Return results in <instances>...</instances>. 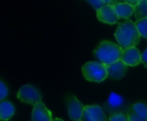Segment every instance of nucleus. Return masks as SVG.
<instances>
[{
	"instance_id": "11",
	"label": "nucleus",
	"mask_w": 147,
	"mask_h": 121,
	"mask_svg": "<svg viewBox=\"0 0 147 121\" xmlns=\"http://www.w3.org/2000/svg\"><path fill=\"white\" fill-rule=\"evenodd\" d=\"M107 70L108 74L110 77L114 79H120L126 75L127 71V65L121 59H120L119 61L108 65Z\"/></svg>"
},
{
	"instance_id": "13",
	"label": "nucleus",
	"mask_w": 147,
	"mask_h": 121,
	"mask_svg": "<svg viewBox=\"0 0 147 121\" xmlns=\"http://www.w3.org/2000/svg\"><path fill=\"white\" fill-rule=\"evenodd\" d=\"M113 6L119 18H125L128 20V18L134 14V7L126 2L117 1V3Z\"/></svg>"
},
{
	"instance_id": "14",
	"label": "nucleus",
	"mask_w": 147,
	"mask_h": 121,
	"mask_svg": "<svg viewBox=\"0 0 147 121\" xmlns=\"http://www.w3.org/2000/svg\"><path fill=\"white\" fill-rule=\"evenodd\" d=\"M15 114L14 105L8 102L3 101L0 102V119L1 120H9Z\"/></svg>"
},
{
	"instance_id": "22",
	"label": "nucleus",
	"mask_w": 147,
	"mask_h": 121,
	"mask_svg": "<svg viewBox=\"0 0 147 121\" xmlns=\"http://www.w3.org/2000/svg\"><path fill=\"white\" fill-rule=\"evenodd\" d=\"M52 121H64V120H62L61 119H59V118H56V119H53V120Z\"/></svg>"
},
{
	"instance_id": "10",
	"label": "nucleus",
	"mask_w": 147,
	"mask_h": 121,
	"mask_svg": "<svg viewBox=\"0 0 147 121\" xmlns=\"http://www.w3.org/2000/svg\"><path fill=\"white\" fill-rule=\"evenodd\" d=\"M32 121H52L51 111L42 103L40 102L34 106L32 111Z\"/></svg>"
},
{
	"instance_id": "16",
	"label": "nucleus",
	"mask_w": 147,
	"mask_h": 121,
	"mask_svg": "<svg viewBox=\"0 0 147 121\" xmlns=\"http://www.w3.org/2000/svg\"><path fill=\"white\" fill-rule=\"evenodd\" d=\"M135 25L140 36L147 38V18L136 21Z\"/></svg>"
},
{
	"instance_id": "1",
	"label": "nucleus",
	"mask_w": 147,
	"mask_h": 121,
	"mask_svg": "<svg viewBox=\"0 0 147 121\" xmlns=\"http://www.w3.org/2000/svg\"><path fill=\"white\" fill-rule=\"evenodd\" d=\"M115 37L123 49L135 46L139 44L140 40V34L136 25L131 20L119 23L115 33Z\"/></svg>"
},
{
	"instance_id": "17",
	"label": "nucleus",
	"mask_w": 147,
	"mask_h": 121,
	"mask_svg": "<svg viewBox=\"0 0 147 121\" xmlns=\"http://www.w3.org/2000/svg\"><path fill=\"white\" fill-rule=\"evenodd\" d=\"M109 121H129V118L127 114L122 112H119L111 114Z\"/></svg>"
},
{
	"instance_id": "7",
	"label": "nucleus",
	"mask_w": 147,
	"mask_h": 121,
	"mask_svg": "<svg viewBox=\"0 0 147 121\" xmlns=\"http://www.w3.org/2000/svg\"><path fill=\"white\" fill-rule=\"evenodd\" d=\"M121 60L127 66H137L142 63V53L136 46L126 48L123 51Z\"/></svg>"
},
{
	"instance_id": "21",
	"label": "nucleus",
	"mask_w": 147,
	"mask_h": 121,
	"mask_svg": "<svg viewBox=\"0 0 147 121\" xmlns=\"http://www.w3.org/2000/svg\"><path fill=\"white\" fill-rule=\"evenodd\" d=\"M139 2H140V0H136V1H126V3H127L128 4H130V5H132V6H134V7H135L138 3H139Z\"/></svg>"
},
{
	"instance_id": "20",
	"label": "nucleus",
	"mask_w": 147,
	"mask_h": 121,
	"mask_svg": "<svg viewBox=\"0 0 147 121\" xmlns=\"http://www.w3.org/2000/svg\"><path fill=\"white\" fill-rule=\"evenodd\" d=\"M142 64L147 68V48L142 53Z\"/></svg>"
},
{
	"instance_id": "9",
	"label": "nucleus",
	"mask_w": 147,
	"mask_h": 121,
	"mask_svg": "<svg viewBox=\"0 0 147 121\" xmlns=\"http://www.w3.org/2000/svg\"><path fill=\"white\" fill-rule=\"evenodd\" d=\"M129 121H147V105L142 102L134 103L128 111Z\"/></svg>"
},
{
	"instance_id": "5",
	"label": "nucleus",
	"mask_w": 147,
	"mask_h": 121,
	"mask_svg": "<svg viewBox=\"0 0 147 121\" xmlns=\"http://www.w3.org/2000/svg\"><path fill=\"white\" fill-rule=\"evenodd\" d=\"M84 107L76 96H71L67 100V114L73 121L81 120L84 115Z\"/></svg>"
},
{
	"instance_id": "19",
	"label": "nucleus",
	"mask_w": 147,
	"mask_h": 121,
	"mask_svg": "<svg viewBox=\"0 0 147 121\" xmlns=\"http://www.w3.org/2000/svg\"><path fill=\"white\" fill-rule=\"evenodd\" d=\"M7 95H8V89L4 85L3 82L1 81L0 82V100H1V102L3 101V99L7 96Z\"/></svg>"
},
{
	"instance_id": "6",
	"label": "nucleus",
	"mask_w": 147,
	"mask_h": 121,
	"mask_svg": "<svg viewBox=\"0 0 147 121\" xmlns=\"http://www.w3.org/2000/svg\"><path fill=\"white\" fill-rule=\"evenodd\" d=\"M96 16L100 22L108 24H115L120 19L114 9V6L109 4H105L102 8L96 10Z\"/></svg>"
},
{
	"instance_id": "12",
	"label": "nucleus",
	"mask_w": 147,
	"mask_h": 121,
	"mask_svg": "<svg viewBox=\"0 0 147 121\" xmlns=\"http://www.w3.org/2000/svg\"><path fill=\"white\" fill-rule=\"evenodd\" d=\"M124 104V99L121 95H120L119 94H116V93H114L112 92L107 102H106V108L108 109V111L110 113L111 112V114H115L117 113L116 110L117 109H120Z\"/></svg>"
},
{
	"instance_id": "3",
	"label": "nucleus",
	"mask_w": 147,
	"mask_h": 121,
	"mask_svg": "<svg viewBox=\"0 0 147 121\" xmlns=\"http://www.w3.org/2000/svg\"><path fill=\"white\" fill-rule=\"evenodd\" d=\"M82 73L87 81L94 83H101L109 77L107 65L96 61L85 63L82 66Z\"/></svg>"
},
{
	"instance_id": "15",
	"label": "nucleus",
	"mask_w": 147,
	"mask_h": 121,
	"mask_svg": "<svg viewBox=\"0 0 147 121\" xmlns=\"http://www.w3.org/2000/svg\"><path fill=\"white\" fill-rule=\"evenodd\" d=\"M134 15L137 21L147 18V1L140 0L134 7Z\"/></svg>"
},
{
	"instance_id": "2",
	"label": "nucleus",
	"mask_w": 147,
	"mask_h": 121,
	"mask_svg": "<svg viewBox=\"0 0 147 121\" xmlns=\"http://www.w3.org/2000/svg\"><path fill=\"white\" fill-rule=\"evenodd\" d=\"M123 51L121 46L112 41L103 40L95 49L94 54L99 62L108 66L121 59Z\"/></svg>"
},
{
	"instance_id": "4",
	"label": "nucleus",
	"mask_w": 147,
	"mask_h": 121,
	"mask_svg": "<svg viewBox=\"0 0 147 121\" xmlns=\"http://www.w3.org/2000/svg\"><path fill=\"white\" fill-rule=\"evenodd\" d=\"M17 98L27 104L35 106L41 102V95L39 90L32 85L25 84L17 92Z\"/></svg>"
},
{
	"instance_id": "8",
	"label": "nucleus",
	"mask_w": 147,
	"mask_h": 121,
	"mask_svg": "<svg viewBox=\"0 0 147 121\" xmlns=\"http://www.w3.org/2000/svg\"><path fill=\"white\" fill-rule=\"evenodd\" d=\"M83 121H107L103 110L99 106H85Z\"/></svg>"
},
{
	"instance_id": "18",
	"label": "nucleus",
	"mask_w": 147,
	"mask_h": 121,
	"mask_svg": "<svg viewBox=\"0 0 147 121\" xmlns=\"http://www.w3.org/2000/svg\"><path fill=\"white\" fill-rule=\"evenodd\" d=\"M88 3H89L90 4H91L92 7H93L95 9H96V10L100 9L101 8H102V7L106 4V3H105V1H101V0H93V1L89 0Z\"/></svg>"
},
{
	"instance_id": "23",
	"label": "nucleus",
	"mask_w": 147,
	"mask_h": 121,
	"mask_svg": "<svg viewBox=\"0 0 147 121\" xmlns=\"http://www.w3.org/2000/svg\"><path fill=\"white\" fill-rule=\"evenodd\" d=\"M78 121H83V120H78Z\"/></svg>"
}]
</instances>
